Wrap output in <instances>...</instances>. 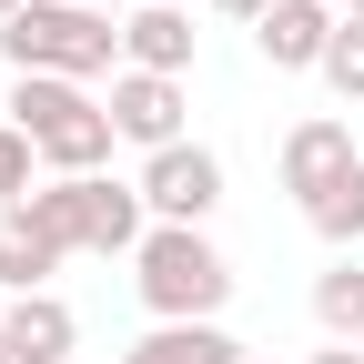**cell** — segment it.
Wrapping results in <instances>:
<instances>
[{"mask_svg": "<svg viewBox=\"0 0 364 364\" xmlns=\"http://www.w3.org/2000/svg\"><path fill=\"white\" fill-rule=\"evenodd\" d=\"M0 61L21 81H102L122 61V21H102L91 0H31V11L0 31Z\"/></svg>", "mask_w": 364, "mask_h": 364, "instance_id": "1", "label": "cell"}, {"mask_svg": "<svg viewBox=\"0 0 364 364\" xmlns=\"http://www.w3.org/2000/svg\"><path fill=\"white\" fill-rule=\"evenodd\" d=\"M41 233H51L61 253H142L152 233V203L142 182H112V172H81V182H41V193L21 203Z\"/></svg>", "mask_w": 364, "mask_h": 364, "instance_id": "2", "label": "cell"}, {"mask_svg": "<svg viewBox=\"0 0 364 364\" xmlns=\"http://www.w3.org/2000/svg\"><path fill=\"white\" fill-rule=\"evenodd\" d=\"M132 294L152 304V324H213L223 294H233V263L182 223H152L142 253H132Z\"/></svg>", "mask_w": 364, "mask_h": 364, "instance_id": "3", "label": "cell"}, {"mask_svg": "<svg viewBox=\"0 0 364 364\" xmlns=\"http://www.w3.org/2000/svg\"><path fill=\"white\" fill-rule=\"evenodd\" d=\"M11 122L31 132V152L51 162V182H81L112 162V102H91L81 81H11Z\"/></svg>", "mask_w": 364, "mask_h": 364, "instance_id": "4", "label": "cell"}, {"mask_svg": "<svg viewBox=\"0 0 364 364\" xmlns=\"http://www.w3.org/2000/svg\"><path fill=\"white\" fill-rule=\"evenodd\" d=\"M142 203H152V223H182V233H203V213L223 203V162H213L203 142L152 152V162H142Z\"/></svg>", "mask_w": 364, "mask_h": 364, "instance_id": "5", "label": "cell"}, {"mask_svg": "<svg viewBox=\"0 0 364 364\" xmlns=\"http://www.w3.org/2000/svg\"><path fill=\"white\" fill-rule=\"evenodd\" d=\"M334 0H273V11L253 21V51L273 61V71H324V51H334Z\"/></svg>", "mask_w": 364, "mask_h": 364, "instance_id": "6", "label": "cell"}, {"mask_svg": "<svg viewBox=\"0 0 364 364\" xmlns=\"http://www.w3.org/2000/svg\"><path fill=\"white\" fill-rule=\"evenodd\" d=\"M112 132L142 142V152H172V142H182V81H162V71H112Z\"/></svg>", "mask_w": 364, "mask_h": 364, "instance_id": "7", "label": "cell"}, {"mask_svg": "<svg viewBox=\"0 0 364 364\" xmlns=\"http://www.w3.org/2000/svg\"><path fill=\"white\" fill-rule=\"evenodd\" d=\"M344 162H364V152H354V132H344L334 112H314V122H294V132H284V193H294V203H314Z\"/></svg>", "mask_w": 364, "mask_h": 364, "instance_id": "8", "label": "cell"}, {"mask_svg": "<svg viewBox=\"0 0 364 364\" xmlns=\"http://www.w3.org/2000/svg\"><path fill=\"white\" fill-rule=\"evenodd\" d=\"M0 344H11L21 364H61V354L81 344V324H71V304H61V294H11V314H0Z\"/></svg>", "mask_w": 364, "mask_h": 364, "instance_id": "9", "label": "cell"}, {"mask_svg": "<svg viewBox=\"0 0 364 364\" xmlns=\"http://www.w3.org/2000/svg\"><path fill=\"white\" fill-rule=\"evenodd\" d=\"M122 71L182 81V71H193V21H182V11H132L122 21Z\"/></svg>", "mask_w": 364, "mask_h": 364, "instance_id": "10", "label": "cell"}, {"mask_svg": "<svg viewBox=\"0 0 364 364\" xmlns=\"http://www.w3.org/2000/svg\"><path fill=\"white\" fill-rule=\"evenodd\" d=\"M122 364H243V344L223 334V324H152Z\"/></svg>", "mask_w": 364, "mask_h": 364, "instance_id": "11", "label": "cell"}, {"mask_svg": "<svg viewBox=\"0 0 364 364\" xmlns=\"http://www.w3.org/2000/svg\"><path fill=\"white\" fill-rule=\"evenodd\" d=\"M51 263H61V243L41 233L31 213H0V284H11V294H41V284H51Z\"/></svg>", "mask_w": 364, "mask_h": 364, "instance_id": "12", "label": "cell"}, {"mask_svg": "<svg viewBox=\"0 0 364 364\" xmlns=\"http://www.w3.org/2000/svg\"><path fill=\"white\" fill-rule=\"evenodd\" d=\"M314 324H324L334 344H364V263L344 253L334 273H314Z\"/></svg>", "mask_w": 364, "mask_h": 364, "instance_id": "13", "label": "cell"}, {"mask_svg": "<svg viewBox=\"0 0 364 364\" xmlns=\"http://www.w3.org/2000/svg\"><path fill=\"white\" fill-rule=\"evenodd\" d=\"M304 223H314L324 243H364V162H344V172L324 182V193L304 203Z\"/></svg>", "mask_w": 364, "mask_h": 364, "instance_id": "14", "label": "cell"}, {"mask_svg": "<svg viewBox=\"0 0 364 364\" xmlns=\"http://www.w3.org/2000/svg\"><path fill=\"white\" fill-rule=\"evenodd\" d=\"M31 162H41V152H31V132H21V122H0V213H21V203L41 193Z\"/></svg>", "mask_w": 364, "mask_h": 364, "instance_id": "15", "label": "cell"}, {"mask_svg": "<svg viewBox=\"0 0 364 364\" xmlns=\"http://www.w3.org/2000/svg\"><path fill=\"white\" fill-rule=\"evenodd\" d=\"M324 81L344 91V102H364V21H344V31H334V51H324Z\"/></svg>", "mask_w": 364, "mask_h": 364, "instance_id": "16", "label": "cell"}, {"mask_svg": "<svg viewBox=\"0 0 364 364\" xmlns=\"http://www.w3.org/2000/svg\"><path fill=\"white\" fill-rule=\"evenodd\" d=\"M213 11H223V21H243V31H253V21L273 11V0H213Z\"/></svg>", "mask_w": 364, "mask_h": 364, "instance_id": "17", "label": "cell"}, {"mask_svg": "<svg viewBox=\"0 0 364 364\" xmlns=\"http://www.w3.org/2000/svg\"><path fill=\"white\" fill-rule=\"evenodd\" d=\"M314 364H364V354H354V344H334V354H314Z\"/></svg>", "mask_w": 364, "mask_h": 364, "instance_id": "18", "label": "cell"}, {"mask_svg": "<svg viewBox=\"0 0 364 364\" xmlns=\"http://www.w3.org/2000/svg\"><path fill=\"white\" fill-rule=\"evenodd\" d=\"M21 11H31V0H0V31H11V21H21Z\"/></svg>", "mask_w": 364, "mask_h": 364, "instance_id": "19", "label": "cell"}, {"mask_svg": "<svg viewBox=\"0 0 364 364\" xmlns=\"http://www.w3.org/2000/svg\"><path fill=\"white\" fill-rule=\"evenodd\" d=\"M132 11H182V0H132Z\"/></svg>", "mask_w": 364, "mask_h": 364, "instance_id": "20", "label": "cell"}, {"mask_svg": "<svg viewBox=\"0 0 364 364\" xmlns=\"http://www.w3.org/2000/svg\"><path fill=\"white\" fill-rule=\"evenodd\" d=\"M0 364H21V354H11V344H0Z\"/></svg>", "mask_w": 364, "mask_h": 364, "instance_id": "21", "label": "cell"}, {"mask_svg": "<svg viewBox=\"0 0 364 364\" xmlns=\"http://www.w3.org/2000/svg\"><path fill=\"white\" fill-rule=\"evenodd\" d=\"M344 21H364V0H354V11H344Z\"/></svg>", "mask_w": 364, "mask_h": 364, "instance_id": "22", "label": "cell"}, {"mask_svg": "<svg viewBox=\"0 0 364 364\" xmlns=\"http://www.w3.org/2000/svg\"><path fill=\"white\" fill-rule=\"evenodd\" d=\"M354 354H364V344H354Z\"/></svg>", "mask_w": 364, "mask_h": 364, "instance_id": "23", "label": "cell"}]
</instances>
